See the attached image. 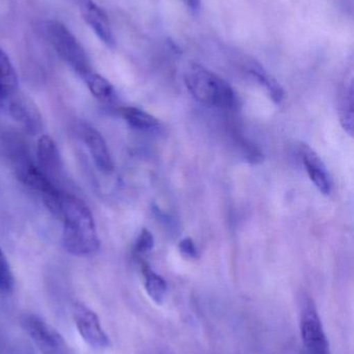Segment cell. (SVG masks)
Segmentation results:
<instances>
[{
	"label": "cell",
	"mask_w": 354,
	"mask_h": 354,
	"mask_svg": "<svg viewBox=\"0 0 354 354\" xmlns=\"http://www.w3.org/2000/svg\"><path fill=\"white\" fill-rule=\"evenodd\" d=\"M60 216L64 221L62 245L69 254L85 257L99 250L95 220L85 202L75 196L62 194Z\"/></svg>",
	"instance_id": "1"
},
{
	"label": "cell",
	"mask_w": 354,
	"mask_h": 354,
	"mask_svg": "<svg viewBox=\"0 0 354 354\" xmlns=\"http://www.w3.org/2000/svg\"><path fill=\"white\" fill-rule=\"evenodd\" d=\"M184 80L191 95L206 107L230 110L236 105V93L232 86L201 64H189Z\"/></svg>",
	"instance_id": "2"
},
{
	"label": "cell",
	"mask_w": 354,
	"mask_h": 354,
	"mask_svg": "<svg viewBox=\"0 0 354 354\" xmlns=\"http://www.w3.org/2000/svg\"><path fill=\"white\" fill-rule=\"evenodd\" d=\"M299 328L301 340L309 354H330V343L317 308L307 293L299 297Z\"/></svg>",
	"instance_id": "3"
},
{
	"label": "cell",
	"mask_w": 354,
	"mask_h": 354,
	"mask_svg": "<svg viewBox=\"0 0 354 354\" xmlns=\"http://www.w3.org/2000/svg\"><path fill=\"white\" fill-rule=\"evenodd\" d=\"M48 37L60 57L81 77L91 72L85 49L71 31L60 22H51L47 27Z\"/></svg>",
	"instance_id": "4"
},
{
	"label": "cell",
	"mask_w": 354,
	"mask_h": 354,
	"mask_svg": "<svg viewBox=\"0 0 354 354\" xmlns=\"http://www.w3.org/2000/svg\"><path fill=\"white\" fill-rule=\"evenodd\" d=\"M17 176L23 185L41 195L50 212L60 216L62 193L41 168L30 162H22L17 168Z\"/></svg>",
	"instance_id": "5"
},
{
	"label": "cell",
	"mask_w": 354,
	"mask_h": 354,
	"mask_svg": "<svg viewBox=\"0 0 354 354\" xmlns=\"http://www.w3.org/2000/svg\"><path fill=\"white\" fill-rule=\"evenodd\" d=\"M21 324L43 354H67L68 345L62 335L39 316L27 314Z\"/></svg>",
	"instance_id": "6"
},
{
	"label": "cell",
	"mask_w": 354,
	"mask_h": 354,
	"mask_svg": "<svg viewBox=\"0 0 354 354\" xmlns=\"http://www.w3.org/2000/svg\"><path fill=\"white\" fill-rule=\"evenodd\" d=\"M73 318L79 335L89 347L102 351L110 346L109 337L93 310L83 304H76L73 310Z\"/></svg>",
	"instance_id": "7"
},
{
	"label": "cell",
	"mask_w": 354,
	"mask_h": 354,
	"mask_svg": "<svg viewBox=\"0 0 354 354\" xmlns=\"http://www.w3.org/2000/svg\"><path fill=\"white\" fill-rule=\"evenodd\" d=\"M10 115L28 134L37 135L43 128V120L35 102L23 95L15 93L6 104Z\"/></svg>",
	"instance_id": "8"
},
{
	"label": "cell",
	"mask_w": 354,
	"mask_h": 354,
	"mask_svg": "<svg viewBox=\"0 0 354 354\" xmlns=\"http://www.w3.org/2000/svg\"><path fill=\"white\" fill-rule=\"evenodd\" d=\"M79 135L85 141L98 169L104 174H110L114 171V160L110 155L105 139L100 132H98L94 127L82 122L79 126Z\"/></svg>",
	"instance_id": "9"
},
{
	"label": "cell",
	"mask_w": 354,
	"mask_h": 354,
	"mask_svg": "<svg viewBox=\"0 0 354 354\" xmlns=\"http://www.w3.org/2000/svg\"><path fill=\"white\" fill-rule=\"evenodd\" d=\"M79 8L82 18L98 37L108 47H114L116 41L106 12L91 0H80Z\"/></svg>",
	"instance_id": "10"
},
{
	"label": "cell",
	"mask_w": 354,
	"mask_h": 354,
	"mask_svg": "<svg viewBox=\"0 0 354 354\" xmlns=\"http://www.w3.org/2000/svg\"><path fill=\"white\" fill-rule=\"evenodd\" d=\"M299 155L312 183L322 194L328 195L332 191V180L321 158L307 145H301Z\"/></svg>",
	"instance_id": "11"
},
{
	"label": "cell",
	"mask_w": 354,
	"mask_h": 354,
	"mask_svg": "<svg viewBox=\"0 0 354 354\" xmlns=\"http://www.w3.org/2000/svg\"><path fill=\"white\" fill-rule=\"evenodd\" d=\"M118 113L128 126L134 130L145 133H157L161 129V124L155 116L139 108L125 106L118 108Z\"/></svg>",
	"instance_id": "12"
},
{
	"label": "cell",
	"mask_w": 354,
	"mask_h": 354,
	"mask_svg": "<svg viewBox=\"0 0 354 354\" xmlns=\"http://www.w3.org/2000/svg\"><path fill=\"white\" fill-rule=\"evenodd\" d=\"M37 155L41 169L46 174H54L60 170V155L55 141L49 135H42L37 139Z\"/></svg>",
	"instance_id": "13"
},
{
	"label": "cell",
	"mask_w": 354,
	"mask_h": 354,
	"mask_svg": "<svg viewBox=\"0 0 354 354\" xmlns=\"http://www.w3.org/2000/svg\"><path fill=\"white\" fill-rule=\"evenodd\" d=\"M247 71L262 87H264L270 99L276 104H281L284 100L285 93L282 85L261 64L251 60L247 64Z\"/></svg>",
	"instance_id": "14"
},
{
	"label": "cell",
	"mask_w": 354,
	"mask_h": 354,
	"mask_svg": "<svg viewBox=\"0 0 354 354\" xmlns=\"http://www.w3.org/2000/svg\"><path fill=\"white\" fill-rule=\"evenodd\" d=\"M18 77L10 58L0 49V105L6 106L17 93Z\"/></svg>",
	"instance_id": "15"
},
{
	"label": "cell",
	"mask_w": 354,
	"mask_h": 354,
	"mask_svg": "<svg viewBox=\"0 0 354 354\" xmlns=\"http://www.w3.org/2000/svg\"><path fill=\"white\" fill-rule=\"evenodd\" d=\"M141 272L143 285L150 299L157 305H162L168 295V283L160 274L154 272L147 262L141 263Z\"/></svg>",
	"instance_id": "16"
},
{
	"label": "cell",
	"mask_w": 354,
	"mask_h": 354,
	"mask_svg": "<svg viewBox=\"0 0 354 354\" xmlns=\"http://www.w3.org/2000/svg\"><path fill=\"white\" fill-rule=\"evenodd\" d=\"M83 80L87 83L89 91L94 97L104 103H112L116 99V91L114 86L107 79L101 75L94 73L93 71L83 77Z\"/></svg>",
	"instance_id": "17"
},
{
	"label": "cell",
	"mask_w": 354,
	"mask_h": 354,
	"mask_svg": "<svg viewBox=\"0 0 354 354\" xmlns=\"http://www.w3.org/2000/svg\"><path fill=\"white\" fill-rule=\"evenodd\" d=\"M340 122L343 129L353 137L354 131V107H353V80L346 83L341 95L340 107Z\"/></svg>",
	"instance_id": "18"
},
{
	"label": "cell",
	"mask_w": 354,
	"mask_h": 354,
	"mask_svg": "<svg viewBox=\"0 0 354 354\" xmlns=\"http://www.w3.org/2000/svg\"><path fill=\"white\" fill-rule=\"evenodd\" d=\"M15 278L10 263L0 249V295H10L14 290Z\"/></svg>",
	"instance_id": "19"
},
{
	"label": "cell",
	"mask_w": 354,
	"mask_h": 354,
	"mask_svg": "<svg viewBox=\"0 0 354 354\" xmlns=\"http://www.w3.org/2000/svg\"><path fill=\"white\" fill-rule=\"evenodd\" d=\"M235 141H236L237 145L240 147L241 153L247 162L251 164L263 162V153L254 143L249 142L247 139L243 138V137H239V135L236 136Z\"/></svg>",
	"instance_id": "20"
},
{
	"label": "cell",
	"mask_w": 354,
	"mask_h": 354,
	"mask_svg": "<svg viewBox=\"0 0 354 354\" xmlns=\"http://www.w3.org/2000/svg\"><path fill=\"white\" fill-rule=\"evenodd\" d=\"M154 245H155V241H154L153 234L148 229H143L135 241V255L139 257L147 255L153 250Z\"/></svg>",
	"instance_id": "21"
},
{
	"label": "cell",
	"mask_w": 354,
	"mask_h": 354,
	"mask_svg": "<svg viewBox=\"0 0 354 354\" xmlns=\"http://www.w3.org/2000/svg\"><path fill=\"white\" fill-rule=\"evenodd\" d=\"M179 251L186 259L195 260L197 258V249L191 237H185L179 243Z\"/></svg>",
	"instance_id": "22"
},
{
	"label": "cell",
	"mask_w": 354,
	"mask_h": 354,
	"mask_svg": "<svg viewBox=\"0 0 354 354\" xmlns=\"http://www.w3.org/2000/svg\"><path fill=\"white\" fill-rule=\"evenodd\" d=\"M187 8L193 10H197L201 8L202 0H181Z\"/></svg>",
	"instance_id": "23"
}]
</instances>
